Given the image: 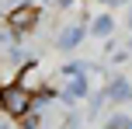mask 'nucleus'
I'll return each instance as SVG.
<instances>
[{"instance_id":"nucleus-3","label":"nucleus","mask_w":132,"mask_h":129,"mask_svg":"<svg viewBox=\"0 0 132 129\" xmlns=\"http://www.w3.org/2000/svg\"><path fill=\"white\" fill-rule=\"evenodd\" d=\"M18 87H24V91H31L35 94V87H42V77H38V66H24L21 70V80H14Z\"/></svg>"},{"instance_id":"nucleus-4","label":"nucleus","mask_w":132,"mask_h":129,"mask_svg":"<svg viewBox=\"0 0 132 129\" xmlns=\"http://www.w3.org/2000/svg\"><path fill=\"white\" fill-rule=\"evenodd\" d=\"M111 32V18H97V25H94V35H108Z\"/></svg>"},{"instance_id":"nucleus-1","label":"nucleus","mask_w":132,"mask_h":129,"mask_svg":"<svg viewBox=\"0 0 132 129\" xmlns=\"http://www.w3.org/2000/svg\"><path fill=\"white\" fill-rule=\"evenodd\" d=\"M31 105H35L31 91L18 87V84H7V87H0V108H4L11 119H24L28 112H31Z\"/></svg>"},{"instance_id":"nucleus-5","label":"nucleus","mask_w":132,"mask_h":129,"mask_svg":"<svg viewBox=\"0 0 132 129\" xmlns=\"http://www.w3.org/2000/svg\"><path fill=\"white\" fill-rule=\"evenodd\" d=\"M63 4H73V0H63Z\"/></svg>"},{"instance_id":"nucleus-2","label":"nucleus","mask_w":132,"mask_h":129,"mask_svg":"<svg viewBox=\"0 0 132 129\" xmlns=\"http://www.w3.org/2000/svg\"><path fill=\"white\" fill-rule=\"evenodd\" d=\"M35 21H38V7H35V4H21V7H14V11L7 14L11 32H28Z\"/></svg>"}]
</instances>
